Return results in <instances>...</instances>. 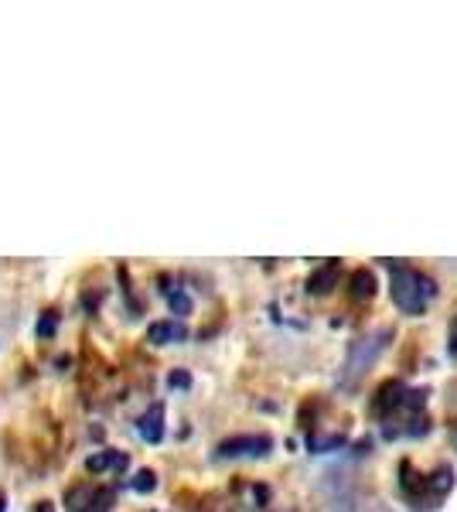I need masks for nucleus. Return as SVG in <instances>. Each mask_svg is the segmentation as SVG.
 Returning <instances> with one entry per match:
<instances>
[{
    "instance_id": "5",
    "label": "nucleus",
    "mask_w": 457,
    "mask_h": 512,
    "mask_svg": "<svg viewBox=\"0 0 457 512\" xmlns=\"http://www.w3.org/2000/svg\"><path fill=\"white\" fill-rule=\"evenodd\" d=\"M273 451V437L267 434H236L219 444V458H267Z\"/></svg>"
},
{
    "instance_id": "12",
    "label": "nucleus",
    "mask_w": 457,
    "mask_h": 512,
    "mask_svg": "<svg viewBox=\"0 0 457 512\" xmlns=\"http://www.w3.org/2000/svg\"><path fill=\"white\" fill-rule=\"evenodd\" d=\"M171 308L178 311V315H188V311H191V301L178 291V294H171Z\"/></svg>"
},
{
    "instance_id": "11",
    "label": "nucleus",
    "mask_w": 457,
    "mask_h": 512,
    "mask_svg": "<svg viewBox=\"0 0 457 512\" xmlns=\"http://www.w3.org/2000/svg\"><path fill=\"white\" fill-rule=\"evenodd\" d=\"M154 485H157L154 472H140V475H137V482H134V489H137V492H151Z\"/></svg>"
},
{
    "instance_id": "6",
    "label": "nucleus",
    "mask_w": 457,
    "mask_h": 512,
    "mask_svg": "<svg viewBox=\"0 0 457 512\" xmlns=\"http://www.w3.org/2000/svg\"><path fill=\"white\" fill-rule=\"evenodd\" d=\"M379 291V284H376V274H372L369 267H359V270H352V277H348V297H352L355 304H365V301H372Z\"/></svg>"
},
{
    "instance_id": "14",
    "label": "nucleus",
    "mask_w": 457,
    "mask_h": 512,
    "mask_svg": "<svg viewBox=\"0 0 457 512\" xmlns=\"http://www.w3.org/2000/svg\"><path fill=\"white\" fill-rule=\"evenodd\" d=\"M447 349H451V355H457V315L451 318V335H447Z\"/></svg>"
},
{
    "instance_id": "9",
    "label": "nucleus",
    "mask_w": 457,
    "mask_h": 512,
    "mask_svg": "<svg viewBox=\"0 0 457 512\" xmlns=\"http://www.w3.org/2000/svg\"><path fill=\"white\" fill-rule=\"evenodd\" d=\"M137 434L144 437L147 444L161 441V437H164V407H161V403H154V407L137 420Z\"/></svg>"
},
{
    "instance_id": "17",
    "label": "nucleus",
    "mask_w": 457,
    "mask_h": 512,
    "mask_svg": "<svg viewBox=\"0 0 457 512\" xmlns=\"http://www.w3.org/2000/svg\"><path fill=\"white\" fill-rule=\"evenodd\" d=\"M0 512H4V499H0Z\"/></svg>"
},
{
    "instance_id": "4",
    "label": "nucleus",
    "mask_w": 457,
    "mask_h": 512,
    "mask_svg": "<svg viewBox=\"0 0 457 512\" xmlns=\"http://www.w3.org/2000/svg\"><path fill=\"white\" fill-rule=\"evenodd\" d=\"M393 335L386 328V332H379L376 338H359V342L348 349V362H345V373H348V379H359L365 369L372 366V362L379 359V352L386 349V338Z\"/></svg>"
},
{
    "instance_id": "16",
    "label": "nucleus",
    "mask_w": 457,
    "mask_h": 512,
    "mask_svg": "<svg viewBox=\"0 0 457 512\" xmlns=\"http://www.w3.org/2000/svg\"><path fill=\"white\" fill-rule=\"evenodd\" d=\"M38 512H55V509H52V506H48V502H41V509H38Z\"/></svg>"
},
{
    "instance_id": "13",
    "label": "nucleus",
    "mask_w": 457,
    "mask_h": 512,
    "mask_svg": "<svg viewBox=\"0 0 457 512\" xmlns=\"http://www.w3.org/2000/svg\"><path fill=\"white\" fill-rule=\"evenodd\" d=\"M52 332H55V315H45V321L38 325V335H41V338H48Z\"/></svg>"
},
{
    "instance_id": "7",
    "label": "nucleus",
    "mask_w": 457,
    "mask_h": 512,
    "mask_svg": "<svg viewBox=\"0 0 457 512\" xmlns=\"http://www.w3.org/2000/svg\"><path fill=\"white\" fill-rule=\"evenodd\" d=\"M188 338V328L181 321H154L147 328V342L151 345H174V342H185Z\"/></svg>"
},
{
    "instance_id": "1",
    "label": "nucleus",
    "mask_w": 457,
    "mask_h": 512,
    "mask_svg": "<svg viewBox=\"0 0 457 512\" xmlns=\"http://www.w3.org/2000/svg\"><path fill=\"white\" fill-rule=\"evenodd\" d=\"M430 390H413L403 379H386L369 400V417L382 427L386 441L396 437H423L430 431Z\"/></svg>"
},
{
    "instance_id": "2",
    "label": "nucleus",
    "mask_w": 457,
    "mask_h": 512,
    "mask_svg": "<svg viewBox=\"0 0 457 512\" xmlns=\"http://www.w3.org/2000/svg\"><path fill=\"white\" fill-rule=\"evenodd\" d=\"M396 489L413 512H434L444 506V499L454 489V468L437 465L434 472H417L413 461L403 458L396 468Z\"/></svg>"
},
{
    "instance_id": "3",
    "label": "nucleus",
    "mask_w": 457,
    "mask_h": 512,
    "mask_svg": "<svg viewBox=\"0 0 457 512\" xmlns=\"http://www.w3.org/2000/svg\"><path fill=\"white\" fill-rule=\"evenodd\" d=\"M386 267H389V294H393V304L403 315L417 318L437 301V294H440L437 280L430 274H423L420 267H413V263H396V260H386Z\"/></svg>"
},
{
    "instance_id": "8",
    "label": "nucleus",
    "mask_w": 457,
    "mask_h": 512,
    "mask_svg": "<svg viewBox=\"0 0 457 512\" xmlns=\"http://www.w3.org/2000/svg\"><path fill=\"white\" fill-rule=\"evenodd\" d=\"M338 277H342V263L338 260H328L324 267H318L311 274V280H307V291L311 294H328L331 287L338 284Z\"/></svg>"
},
{
    "instance_id": "10",
    "label": "nucleus",
    "mask_w": 457,
    "mask_h": 512,
    "mask_svg": "<svg viewBox=\"0 0 457 512\" xmlns=\"http://www.w3.org/2000/svg\"><path fill=\"white\" fill-rule=\"evenodd\" d=\"M127 465H130L127 454H120V451H99V454H93V458L86 461V472H89V475L123 472V468H127Z\"/></svg>"
},
{
    "instance_id": "15",
    "label": "nucleus",
    "mask_w": 457,
    "mask_h": 512,
    "mask_svg": "<svg viewBox=\"0 0 457 512\" xmlns=\"http://www.w3.org/2000/svg\"><path fill=\"white\" fill-rule=\"evenodd\" d=\"M171 386H188V376H185V373H178V376H171Z\"/></svg>"
}]
</instances>
